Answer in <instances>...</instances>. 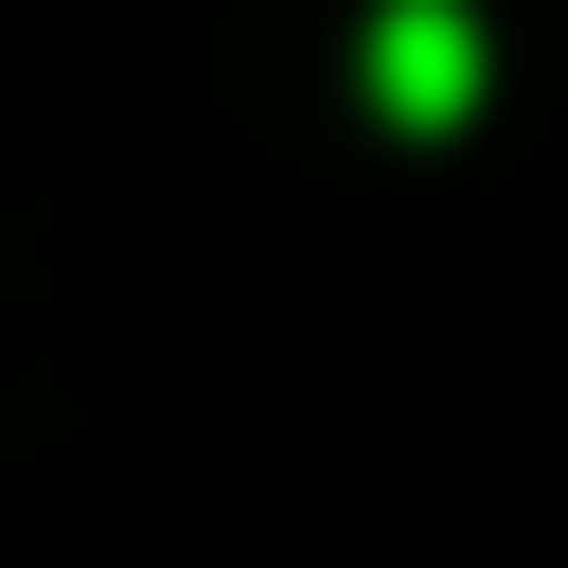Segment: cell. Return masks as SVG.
<instances>
[{
  "mask_svg": "<svg viewBox=\"0 0 568 568\" xmlns=\"http://www.w3.org/2000/svg\"><path fill=\"white\" fill-rule=\"evenodd\" d=\"M373 71H390V106H426V124H444V106L479 89V36H462V0H390V53H373Z\"/></svg>",
  "mask_w": 568,
  "mask_h": 568,
  "instance_id": "6da1fadb",
  "label": "cell"
}]
</instances>
